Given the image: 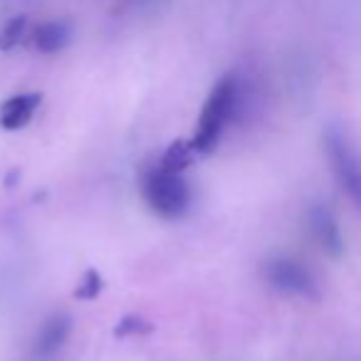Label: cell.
Here are the masks:
<instances>
[{
    "label": "cell",
    "instance_id": "52a82bcc",
    "mask_svg": "<svg viewBox=\"0 0 361 361\" xmlns=\"http://www.w3.org/2000/svg\"><path fill=\"white\" fill-rule=\"evenodd\" d=\"M72 331V319L70 314H52L45 324L40 326V334L35 339V354L40 359H47V356L57 354L62 349V344L67 341Z\"/></svg>",
    "mask_w": 361,
    "mask_h": 361
},
{
    "label": "cell",
    "instance_id": "9c48e42d",
    "mask_svg": "<svg viewBox=\"0 0 361 361\" xmlns=\"http://www.w3.org/2000/svg\"><path fill=\"white\" fill-rule=\"evenodd\" d=\"M196 154L198 151L193 146V141H173L166 149L164 159H161V169L169 171V173H183V169L191 164Z\"/></svg>",
    "mask_w": 361,
    "mask_h": 361
},
{
    "label": "cell",
    "instance_id": "8fae6325",
    "mask_svg": "<svg viewBox=\"0 0 361 361\" xmlns=\"http://www.w3.org/2000/svg\"><path fill=\"white\" fill-rule=\"evenodd\" d=\"M102 275L97 270H87L85 275H82V280H80V285H77V290H75V297L77 300H94L97 295L102 292Z\"/></svg>",
    "mask_w": 361,
    "mask_h": 361
},
{
    "label": "cell",
    "instance_id": "ba28073f",
    "mask_svg": "<svg viewBox=\"0 0 361 361\" xmlns=\"http://www.w3.org/2000/svg\"><path fill=\"white\" fill-rule=\"evenodd\" d=\"M70 40L72 27L65 20H47L42 25H37L35 32H32V45H35V50L45 52V55L65 50Z\"/></svg>",
    "mask_w": 361,
    "mask_h": 361
},
{
    "label": "cell",
    "instance_id": "7a4b0ae2",
    "mask_svg": "<svg viewBox=\"0 0 361 361\" xmlns=\"http://www.w3.org/2000/svg\"><path fill=\"white\" fill-rule=\"evenodd\" d=\"M141 193H144L146 206L166 221L180 218L191 206V186L186 183V178L180 173H169L161 166L144 176Z\"/></svg>",
    "mask_w": 361,
    "mask_h": 361
},
{
    "label": "cell",
    "instance_id": "30bf717a",
    "mask_svg": "<svg viewBox=\"0 0 361 361\" xmlns=\"http://www.w3.org/2000/svg\"><path fill=\"white\" fill-rule=\"evenodd\" d=\"M25 27H27L25 16L11 18V20L6 23V27H3V32H0V50L3 52L13 50V47L23 40V35H25Z\"/></svg>",
    "mask_w": 361,
    "mask_h": 361
},
{
    "label": "cell",
    "instance_id": "5b68a950",
    "mask_svg": "<svg viewBox=\"0 0 361 361\" xmlns=\"http://www.w3.org/2000/svg\"><path fill=\"white\" fill-rule=\"evenodd\" d=\"M310 228H312V235H314L317 243L322 245V250H326L334 257H339L341 252H344V238H341L339 223H336L334 213H331L326 206L312 208Z\"/></svg>",
    "mask_w": 361,
    "mask_h": 361
},
{
    "label": "cell",
    "instance_id": "3957f363",
    "mask_svg": "<svg viewBox=\"0 0 361 361\" xmlns=\"http://www.w3.org/2000/svg\"><path fill=\"white\" fill-rule=\"evenodd\" d=\"M324 151L329 159L331 173H334L336 183L341 186V191L349 196V201L356 206V211L361 213V154L351 139L346 136V131H341L339 126H329L324 131Z\"/></svg>",
    "mask_w": 361,
    "mask_h": 361
},
{
    "label": "cell",
    "instance_id": "6da1fadb",
    "mask_svg": "<svg viewBox=\"0 0 361 361\" xmlns=\"http://www.w3.org/2000/svg\"><path fill=\"white\" fill-rule=\"evenodd\" d=\"M235 106H238V80L228 75L213 87L206 104H203L196 136L191 139L198 154H208V151L216 149V144L221 141V134L228 121H231Z\"/></svg>",
    "mask_w": 361,
    "mask_h": 361
},
{
    "label": "cell",
    "instance_id": "8992f818",
    "mask_svg": "<svg viewBox=\"0 0 361 361\" xmlns=\"http://www.w3.org/2000/svg\"><path fill=\"white\" fill-rule=\"evenodd\" d=\"M42 102L40 92H25V94H16L0 106V126L6 131L23 129L27 121L32 119V114L37 111Z\"/></svg>",
    "mask_w": 361,
    "mask_h": 361
},
{
    "label": "cell",
    "instance_id": "277c9868",
    "mask_svg": "<svg viewBox=\"0 0 361 361\" xmlns=\"http://www.w3.org/2000/svg\"><path fill=\"white\" fill-rule=\"evenodd\" d=\"M262 275H265L267 285H272L282 295L319 300V285H317L314 275L292 257H272L262 267Z\"/></svg>",
    "mask_w": 361,
    "mask_h": 361
}]
</instances>
